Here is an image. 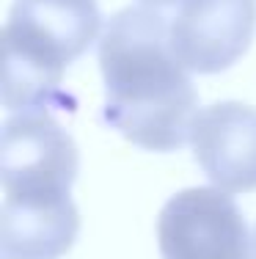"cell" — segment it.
Returning <instances> with one entry per match:
<instances>
[{
  "mask_svg": "<svg viewBox=\"0 0 256 259\" xmlns=\"http://www.w3.org/2000/svg\"><path fill=\"white\" fill-rule=\"evenodd\" d=\"M99 69L108 127L149 152H176L190 141L198 94L157 9L116 11L99 36Z\"/></svg>",
  "mask_w": 256,
  "mask_h": 259,
  "instance_id": "cell-1",
  "label": "cell"
},
{
  "mask_svg": "<svg viewBox=\"0 0 256 259\" xmlns=\"http://www.w3.org/2000/svg\"><path fill=\"white\" fill-rule=\"evenodd\" d=\"M96 0H14L3 28V105L72 108L61 91L64 72L96 41Z\"/></svg>",
  "mask_w": 256,
  "mask_h": 259,
  "instance_id": "cell-2",
  "label": "cell"
},
{
  "mask_svg": "<svg viewBox=\"0 0 256 259\" xmlns=\"http://www.w3.org/2000/svg\"><path fill=\"white\" fill-rule=\"evenodd\" d=\"M80 155L69 133L47 108L17 110L3 121L0 182L6 201H66Z\"/></svg>",
  "mask_w": 256,
  "mask_h": 259,
  "instance_id": "cell-3",
  "label": "cell"
},
{
  "mask_svg": "<svg viewBox=\"0 0 256 259\" xmlns=\"http://www.w3.org/2000/svg\"><path fill=\"white\" fill-rule=\"evenodd\" d=\"M163 259H251L242 209L221 188H187L171 196L157 218Z\"/></svg>",
  "mask_w": 256,
  "mask_h": 259,
  "instance_id": "cell-4",
  "label": "cell"
},
{
  "mask_svg": "<svg viewBox=\"0 0 256 259\" xmlns=\"http://www.w3.org/2000/svg\"><path fill=\"white\" fill-rule=\"evenodd\" d=\"M256 33V0H182L168 25L185 69L215 75L248 53Z\"/></svg>",
  "mask_w": 256,
  "mask_h": 259,
  "instance_id": "cell-5",
  "label": "cell"
},
{
  "mask_svg": "<svg viewBox=\"0 0 256 259\" xmlns=\"http://www.w3.org/2000/svg\"><path fill=\"white\" fill-rule=\"evenodd\" d=\"M190 144L196 163L215 188L226 193L256 190V108L215 102L198 110Z\"/></svg>",
  "mask_w": 256,
  "mask_h": 259,
  "instance_id": "cell-6",
  "label": "cell"
},
{
  "mask_svg": "<svg viewBox=\"0 0 256 259\" xmlns=\"http://www.w3.org/2000/svg\"><path fill=\"white\" fill-rule=\"evenodd\" d=\"M80 215L66 201H6L0 209V251L6 259H58L75 245Z\"/></svg>",
  "mask_w": 256,
  "mask_h": 259,
  "instance_id": "cell-7",
  "label": "cell"
},
{
  "mask_svg": "<svg viewBox=\"0 0 256 259\" xmlns=\"http://www.w3.org/2000/svg\"><path fill=\"white\" fill-rule=\"evenodd\" d=\"M143 6L149 9H166V6H174V3H182V0H141Z\"/></svg>",
  "mask_w": 256,
  "mask_h": 259,
  "instance_id": "cell-8",
  "label": "cell"
},
{
  "mask_svg": "<svg viewBox=\"0 0 256 259\" xmlns=\"http://www.w3.org/2000/svg\"><path fill=\"white\" fill-rule=\"evenodd\" d=\"M253 259H256V232H253Z\"/></svg>",
  "mask_w": 256,
  "mask_h": 259,
  "instance_id": "cell-9",
  "label": "cell"
}]
</instances>
